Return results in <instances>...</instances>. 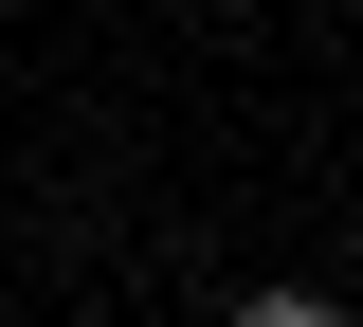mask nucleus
Masks as SVG:
<instances>
[{"label": "nucleus", "instance_id": "obj_1", "mask_svg": "<svg viewBox=\"0 0 363 327\" xmlns=\"http://www.w3.org/2000/svg\"><path fill=\"white\" fill-rule=\"evenodd\" d=\"M236 327H345L327 291H236Z\"/></svg>", "mask_w": 363, "mask_h": 327}]
</instances>
